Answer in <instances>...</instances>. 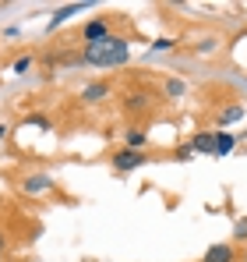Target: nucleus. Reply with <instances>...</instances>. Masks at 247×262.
<instances>
[{
    "label": "nucleus",
    "instance_id": "nucleus-1",
    "mask_svg": "<svg viewBox=\"0 0 247 262\" xmlns=\"http://www.w3.org/2000/svg\"><path fill=\"white\" fill-rule=\"evenodd\" d=\"M131 53V46L124 36H106L99 43H85V53L82 60L85 64H95V68H113V64H124Z\"/></svg>",
    "mask_w": 247,
    "mask_h": 262
},
{
    "label": "nucleus",
    "instance_id": "nucleus-2",
    "mask_svg": "<svg viewBox=\"0 0 247 262\" xmlns=\"http://www.w3.org/2000/svg\"><path fill=\"white\" fill-rule=\"evenodd\" d=\"M145 152L141 149H120V152H113V167L117 170H134V167H145Z\"/></svg>",
    "mask_w": 247,
    "mask_h": 262
},
{
    "label": "nucleus",
    "instance_id": "nucleus-3",
    "mask_svg": "<svg viewBox=\"0 0 247 262\" xmlns=\"http://www.w3.org/2000/svg\"><path fill=\"white\" fill-rule=\"evenodd\" d=\"M82 36H85V43H99V39H106V36H110V18H92V21H85Z\"/></svg>",
    "mask_w": 247,
    "mask_h": 262
},
{
    "label": "nucleus",
    "instance_id": "nucleus-4",
    "mask_svg": "<svg viewBox=\"0 0 247 262\" xmlns=\"http://www.w3.org/2000/svg\"><path fill=\"white\" fill-rule=\"evenodd\" d=\"M50 188H53V181L46 174H29L21 181V191H25V195H46Z\"/></svg>",
    "mask_w": 247,
    "mask_h": 262
},
{
    "label": "nucleus",
    "instance_id": "nucleus-5",
    "mask_svg": "<svg viewBox=\"0 0 247 262\" xmlns=\"http://www.w3.org/2000/svg\"><path fill=\"white\" fill-rule=\"evenodd\" d=\"M191 149H194L198 156H215V131H198V135L191 138Z\"/></svg>",
    "mask_w": 247,
    "mask_h": 262
},
{
    "label": "nucleus",
    "instance_id": "nucleus-6",
    "mask_svg": "<svg viewBox=\"0 0 247 262\" xmlns=\"http://www.w3.org/2000/svg\"><path fill=\"white\" fill-rule=\"evenodd\" d=\"M149 106H152V96L149 92H131L124 99V114H145Z\"/></svg>",
    "mask_w": 247,
    "mask_h": 262
},
{
    "label": "nucleus",
    "instance_id": "nucleus-7",
    "mask_svg": "<svg viewBox=\"0 0 247 262\" xmlns=\"http://www.w3.org/2000/svg\"><path fill=\"white\" fill-rule=\"evenodd\" d=\"M233 259H237L233 245H212L205 255H202V262H233Z\"/></svg>",
    "mask_w": 247,
    "mask_h": 262
},
{
    "label": "nucleus",
    "instance_id": "nucleus-8",
    "mask_svg": "<svg viewBox=\"0 0 247 262\" xmlns=\"http://www.w3.org/2000/svg\"><path fill=\"white\" fill-rule=\"evenodd\" d=\"M233 152V135L230 131H215V156H230Z\"/></svg>",
    "mask_w": 247,
    "mask_h": 262
},
{
    "label": "nucleus",
    "instance_id": "nucleus-9",
    "mask_svg": "<svg viewBox=\"0 0 247 262\" xmlns=\"http://www.w3.org/2000/svg\"><path fill=\"white\" fill-rule=\"evenodd\" d=\"M106 92H110V85L95 82V85H88V89L82 92V103H99V99H106Z\"/></svg>",
    "mask_w": 247,
    "mask_h": 262
},
{
    "label": "nucleus",
    "instance_id": "nucleus-10",
    "mask_svg": "<svg viewBox=\"0 0 247 262\" xmlns=\"http://www.w3.org/2000/svg\"><path fill=\"white\" fill-rule=\"evenodd\" d=\"M240 117H244V106H240V103H230V106L219 114V124H233V121H240Z\"/></svg>",
    "mask_w": 247,
    "mask_h": 262
},
{
    "label": "nucleus",
    "instance_id": "nucleus-11",
    "mask_svg": "<svg viewBox=\"0 0 247 262\" xmlns=\"http://www.w3.org/2000/svg\"><path fill=\"white\" fill-rule=\"evenodd\" d=\"M75 11H82V4H67V7H60V11H57V14L50 18V29H57L60 21H67V18H71Z\"/></svg>",
    "mask_w": 247,
    "mask_h": 262
},
{
    "label": "nucleus",
    "instance_id": "nucleus-12",
    "mask_svg": "<svg viewBox=\"0 0 247 262\" xmlns=\"http://www.w3.org/2000/svg\"><path fill=\"white\" fill-rule=\"evenodd\" d=\"M25 128H39V131H50V117H42V114H32V117H25Z\"/></svg>",
    "mask_w": 247,
    "mask_h": 262
},
{
    "label": "nucleus",
    "instance_id": "nucleus-13",
    "mask_svg": "<svg viewBox=\"0 0 247 262\" xmlns=\"http://www.w3.org/2000/svg\"><path fill=\"white\" fill-rule=\"evenodd\" d=\"M145 145V131H127V149H138Z\"/></svg>",
    "mask_w": 247,
    "mask_h": 262
},
{
    "label": "nucleus",
    "instance_id": "nucleus-14",
    "mask_svg": "<svg viewBox=\"0 0 247 262\" xmlns=\"http://www.w3.org/2000/svg\"><path fill=\"white\" fill-rule=\"evenodd\" d=\"M29 68H32V57H18L14 60V75H25Z\"/></svg>",
    "mask_w": 247,
    "mask_h": 262
},
{
    "label": "nucleus",
    "instance_id": "nucleus-15",
    "mask_svg": "<svg viewBox=\"0 0 247 262\" xmlns=\"http://www.w3.org/2000/svg\"><path fill=\"white\" fill-rule=\"evenodd\" d=\"M166 92H169V96H180V92H184V82H169Z\"/></svg>",
    "mask_w": 247,
    "mask_h": 262
},
{
    "label": "nucleus",
    "instance_id": "nucleus-16",
    "mask_svg": "<svg viewBox=\"0 0 247 262\" xmlns=\"http://www.w3.org/2000/svg\"><path fill=\"white\" fill-rule=\"evenodd\" d=\"M177 156H180V160H191V156H194V149H191V145H180V149H177Z\"/></svg>",
    "mask_w": 247,
    "mask_h": 262
},
{
    "label": "nucleus",
    "instance_id": "nucleus-17",
    "mask_svg": "<svg viewBox=\"0 0 247 262\" xmlns=\"http://www.w3.org/2000/svg\"><path fill=\"white\" fill-rule=\"evenodd\" d=\"M169 46H173V39H156V43H152V50H169Z\"/></svg>",
    "mask_w": 247,
    "mask_h": 262
},
{
    "label": "nucleus",
    "instance_id": "nucleus-18",
    "mask_svg": "<svg viewBox=\"0 0 247 262\" xmlns=\"http://www.w3.org/2000/svg\"><path fill=\"white\" fill-rule=\"evenodd\" d=\"M237 237H247V220H240V223H237Z\"/></svg>",
    "mask_w": 247,
    "mask_h": 262
},
{
    "label": "nucleus",
    "instance_id": "nucleus-19",
    "mask_svg": "<svg viewBox=\"0 0 247 262\" xmlns=\"http://www.w3.org/2000/svg\"><path fill=\"white\" fill-rule=\"evenodd\" d=\"M4 248H7V234L0 230V252H4Z\"/></svg>",
    "mask_w": 247,
    "mask_h": 262
},
{
    "label": "nucleus",
    "instance_id": "nucleus-20",
    "mask_svg": "<svg viewBox=\"0 0 247 262\" xmlns=\"http://www.w3.org/2000/svg\"><path fill=\"white\" fill-rule=\"evenodd\" d=\"M4 135H7V128H4V124H0V142H4Z\"/></svg>",
    "mask_w": 247,
    "mask_h": 262
}]
</instances>
